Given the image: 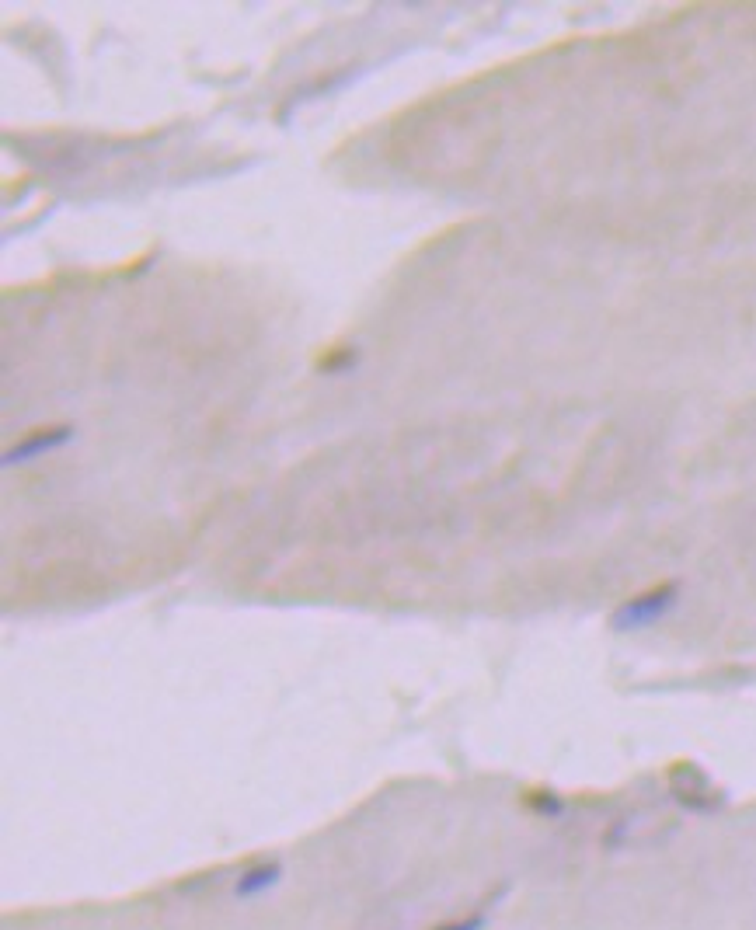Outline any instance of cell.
Here are the masks:
<instances>
[{
	"instance_id": "obj_2",
	"label": "cell",
	"mask_w": 756,
	"mask_h": 930,
	"mask_svg": "<svg viewBox=\"0 0 756 930\" xmlns=\"http://www.w3.org/2000/svg\"><path fill=\"white\" fill-rule=\"evenodd\" d=\"M70 439H74V429L70 425H53V429H35L32 436H25L18 446H11V450L4 453V467H14V464H25V460H35L42 457V453H53L60 450V446H67Z\"/></svg>"
},
{
	"instance_id": "obj_4",
	"label": "cell",
	"mask_w": 756,
	"mask_h": 930,
	"mask_svg": "<svg viewBox=\"0 0 756 930\" xmlns=\"http://www.w3.org/2000/svg\"><path fill=\"white\" fill-rule=\"evenodd\" d=\"M352 363H356V352H352V349H338V352H331V356L321 359V370H328V373H345Z\"/></svg>"
},
{
	"instance_id": "obj_1",
	"label": "cell",
	"mask_w": 756,
	"mask_h": 930,
	"mask_svg": "<svg viewBox=\"0 0 756 930\" xmlns=\"http://www.w3.org/2000/svg\"><path fill=\"white\" fill-rule=\"evenodd\" d=\"M676 582H662V586L655 589H645V593H638L635 600H628L621 610L614 614V627H621V631H631V627H648L655 624V620H662L669 614V610L676 607Z\"/></svg>"
},
{
	"instance_id": "obj_3",
	"label": "cell",
	"mask_w": 756,
	"mask_h": 930,
	"mask_svg": "<svg viewBox=\"0 0 756 930\" xmlns=\"http://www.w3.org/2000/svg\"><path fill=\"white\" fill-rule=\"evenodd\" d=\"M283 878V868H279L276 861H265V864H251L248 871H244L241 878H237L234 885V896L237 899H255L262 896V892H269L272 885Z\"/></svg>"
}]
</instances>
